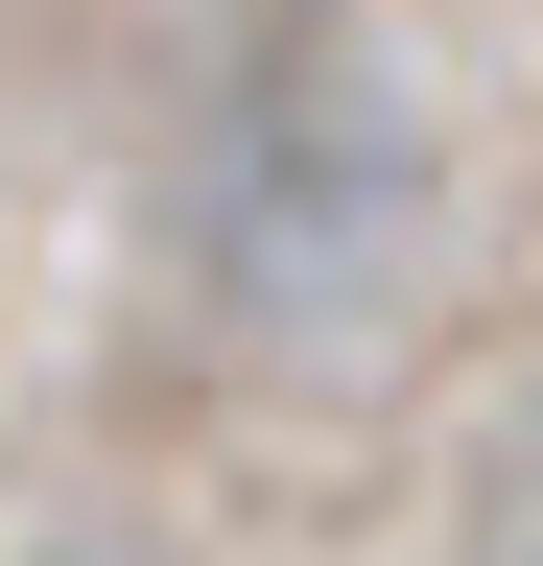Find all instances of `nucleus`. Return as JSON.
Segmentation results:
<instances>
[{"label": "nucleus", "mask_w": 543, "mask_h": 566, "mask_svg": "<svg viewBox=\"0 0 543 566\" xmlns=\"http://www.w3.org/2000/svg\"><path fill=\"white\" fill-rule=\"evenodd\" d=\"M426 237H449V166H426V118H401V71H378L355 24H307V48L213 118V166H189V307H213L237 354H284V378L401 354Z\"/></svg>", "instance_id": "1"}, {"label": "nucleus", "mask_w": 543, "mask_h": 566, "mask_svg": "<svg viewBox=\"0 0 543 566\" xmlns=\"http://www.w3.org/2000/svg\"><path fill=\"white\" fill-rule=\"evenodd\" d=\"M449 566H543V378L472 424V472H449Z\"/></svg>", "instance_id": "2"}, {"label": "nucleus", "mask_w": 543, "mask_h": 566, "mask_svg": "<svg viewBox=\"0 0 543 566\" xmlns=\"http://www.w3.org/2000/svg\"><path fill=\"white\" fill-rule=\"evenodd\" d=\"M48 566H166V543H48Z\"/></svg>", "instance_id": "3"}]
</instances>
